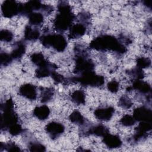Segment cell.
<instances>
[{"instance_id":"ffe728a7","label":"cell","mask_w":152,"mask_h":152,"mask_svg":"<svg viewBox=\"0 0 152 152\" xmlns=\"http://www.w3.org/2000/svg\"><path fill=\"white\" fill-rule=\"evenodd\" d=\"M40 36V33L36 28H33L30 26H27L24 30V38L27 40H35Z\"/></svg>"},{"instance_id":"f1b7e54d","label":"cell","mask_w":152,"mask_h":152,"mask_svg":"<svg viewBox=\"0 0 152 152\" xmlns=\"http://www.w3.org/2000/svg\"><path fill=\"white\" fill-rule=\"evenodd\" d=\"M13 39L12 33L8 30H2L0 32V39L1 41L10 42Z\"/></svg>"},{"instance_id":"9c48e42d","label":"cell","mask_w":152,"mask_h":152,"mask_svg":"<svg viewBox=\"0 0 152 152\" xmlns=\"http://www.w3.org/2000/svg\"><path fill=\"white\" fill-rule=\"evenodd\" d=\"M45 130L46 132L50 136V137L53 138H57L58 136L62 134L65 130V127L61 123L51 122L46 125Z\"/></svg>"},{"instance_id":"4316f807","label":"cell","mask_w":152,"mask_h":152,"mask_svg":"<svg viewBox=\"0 0 152 152\" xmlns=\"http://www.w3.org/2000/svg\"><path fill=\"white\" fill-rule=\"evenodd\" d=\"M128 74L131 76H132L134 78H135V80H141L143 78L144 76V73L142 69L138 68L137 66V68H135L131 70L128 71Z\"/></svg>"},{"instance_id":"5bb4252c","label":"cell","mask_w":152,"mask_h":152,"mask_svg":"<svg viewBox=\"0 0 152 152\" xmlns=\"http://www.w3.org/2000/svg\"><path fill=\"white\" fill-rule=\"evenodd\" d=\"M68 37L69 39H77L83 36L86 31V27L84 24L77 23L72 25L69 28Z\"/></svg>"},{"instance_id":"83f0119b","label":"cell","mask_w":152,"mask_h":152,"mask_svg":"<svg viewBox=\"0 0 152 152\" xmlns=\"http://www.w3.org/2000/svg\"><path fill=\"white\" fill-rule=\"evenodd\" d=\"M54 94V90L52 88H46L45 90L43 91L41 98V102L42 103H46L49 102L53 97Z\"/></svg>"},{"instance_id":"8fae6325","label":"cell","mask_w":152,"mask_h":152,"mask_svg":"<svg viewBox=\"0 0 152 152\" xmlns=\"http://www.w3.org/2000/svg\"><path fill=\"white\" fill-rule=\"evenodd\" d=\"M19 93L21 96L29 100H35L37 97L36 88L31 84L22 85L19 88Z\"/></svg>"},{"instance_id":"cb8c5ba5","label":"cell","mask_w":152,"mask_h":152,"mask_svg":"<svg viewBox=\"0 0 152 152\" xmlns=\"http://www.w3.org/2000/svg\"><path fill=\"white\" fill-rule=\"evenodd\" d=\"M69 119L71 122L81 125H83L85 122V120L83 116L78 110L73 111L69 116Z\"/></svg>"},{"instance_id":"ba28073f","label":"cell","mask_w":152,"mask_h":152,"mask_svg":"<svg viewBox=\"0 0 152 152\" xmlns=\"http://www.w3.org/2000/svg\"><path fill=\"white\" fill-rule=\"evenodd\" d=\"M133 117L136 121L151 122L152 112L150 109L144 106L137 107L134 110Z\"/></svg>"},{"instance_id":"d6986e66","label":"cell","mask_w":152,"mask_h":152,"mask_svg":"<svg viewBox=\"0 0 152 152\" xmlns=\"http://www.w3.org/2000/svg\"><path fill=\"white\" fill-rule=\"evenodd\" d=\"M26 52V46L23 42H19L16 45L12 52L10 54L13 59H19L21 58Z\"/></svg>"},{"instance_id":"5b68a950","label":"cell","mask_w":152,"mask_h":152,"mask_svg":"<svg viewBox=\"0 0 152 152\" xmlns=\"http://www.w3.org/2000/svg\"><path fill=\"white\" fill-rule=\"evenodd\" d=\"M70 80L72 82L78 83L83 86L91 87H99L104 83V77L102 75L96 74L94 71L86 72L72 77Z\"/></svg>"},{"instance_id":"7c38bea8","label":"cell","mask_w":152,"mask_h":152,"mask_svg":"<svg viewBox=\"0 0 152 152\" xmlns=\"http://www.w3.org/2000/svg\"><path fill=\"white\" fill-rule=\"evenodd\" d=\"M115 112V109L109 106L107 107L99 108L94 110V114L96 118L100 121H107L111 119Z\"/></svg>"},{"instance_id":"9a60e30c","label":"cell","mask_w":152,"mask_h":152,"mask_svg":"<svg viewBox=\"0 0 152 152\" xmlns=\"http://www.w3.org/2000/svg\"><path fill=\"white\" fill-rule=\"evenodd\" d=\"M57 68V66L53 64L50 63L49 65L45 66H42V67H39L35 72V75L37 78H44L49 76L51 75L52 72L53 71H55V69Z\"/></svg>"},{"instance_id":"d4e9b609","label":"cell","mask_w":152,"mask_h":152,"mask_svg":"<svg viewBox=\"0 0 152 152\" xmlns=\"http://www.w3.org/2000/svg\"><path fill=\"white\" fill-rule=\"evenodd\" d=\"M136 121L133 116L129 115H125L122 117L120 122L122 125L125 126H131L135 124Z\"/></svg>"},{"instance_id":"2e32d148","label":"cell","mask_w":152,"mask_h":152,"mask_svg":"<svg viewBox=\"0 0 152 152\" xmlns=\"http://www.w3.org/2000/svg\"><path fill=\"white\" fill-rule=\"evenodd\" d=\"M132 89L137 90L138 92L143 94H148L151 91V87L147 82L140 80H135L131 87Z\"/></svg>"},{"instance_id":"8992f818","label":"cell","mask_w":152,"mask_h":152,"mask_svg":"<svg viewBox=\"0 0 152 152\" xmlns=\"http://www.w3.org/2000/svg\"><path fill=\"white\" fill-rule=\"evenodd\" d=\"M94 64L93 62L84 55L80 54L77 56L75 66L74 72L77 74H83L86 72L93 71Z\"/></svg>"},{"instance_id":"d590c367","label":"cell","mask_w":152,"mask_h":152,"mask_svg":"<svg viewBox=\"0 0 152 152\" xmlns=\"http://www.w3.org/2000/svg\"><path fill=\"white\" fill-rule=\"evenodd\" d=\"M50 75L52 76V78H53V80H54V82L56 84L62 83H64V81H65V79L64 77V76L57 73L55 71H53Z\"/></svg>"},{"instance_id":"4fadbf2b","label":"cell","mask_w":152,"mask_h":152,"mask_svg":"<svg viewBox=\"0 0 152 152\" xmlns=\"http://www.w3.org/2000/svg\"><path fill=\"white\" fill-rule=\"evenodd\" d=\"M104 144L110 148H116L121 146L122 142L119 136L110 134L109 132L103 137Z\"/></svg>"},{"instance_id":"d6a6232c","label":"cell","mask_w":152,"mask_h":152,"mask_svg":"<svg viewBox=\"0 0 152 152\" xmlns=\"http://www.w3.org/2000/svg\"><path fill=\"white\" fill-rule=\"evenodd\" d=\"M8 129L9 133L13 136L17 135L20 133H21V132L23 131V128L18 123L12 125Z\"/></svg>"},{"instance_id":"e0dca14e","label":"cell","mask_w":152,"mask_h":152,"mask_svg":"<svg viewBox=\"0 0 152 152\" xmlns=\"http://www.w3.org/2000/svg\"><path fill=\"white\" fill-rule=\"evenodd\" d=\"M50 114V109L46 105L36 107L33 110V115L39 120L46 119Z\"/></svg>"},{"instance_id":"8d00e7d4","label":"cell","mask_w":152,"mask_h":152,"mask_svg":"<svg viewBox=\"0 0 152 152\" xmlns=\"http://www.w3.org/2000/svg\"><path fill=\"white\" fill-rule=\"evenodd\" d=\"M143 3L145 5H146L147 7L151 8V1L149 0V1H143Z\"/></svg>"},{"instance_id":"7402d4cb","label":"cell","mask_w":152,"mask_h":152,"mask_svg":"<svg viewBox=\"0 0 152 152\" xmlns=\"http://www.w3.org/2000/svg\"><path fill=\"white\" fill-rule=\"evenodd\" d=\"M72 101L77 104H83L85 103L86 96L83 91L75 90L71 96Z\"/></svg>"},{"instance_id":"44dd1931","label":"cell","mask_w":152,"mask_h":152,"mask_svg":"<svg viewBox=\"0 0 152 152\" xmlns=\"http://www.w3.org/2000/svg\"><path fill=\"white\" fill-rule=\"evenodd\" d=\"M109 129L102 125H98L93 126L89 129L88 133L90 134H93L99 137H104L105 135L108 134Z\"/></svg>"},{"instance_id":"4dcf8cb0","label":"cell","mask_w":152,"mask_h":152,"mask_svg":"<svg viewBox=\"0 0 152 152\" xmlns=\"http://www.w3.org/2000/svg\"><path fill=\"white\" fill-rule=\"evenodd\" d=\"M119 105L124 109H129L132 106V103L127 96H123L119 100Z\"/></svg>"},{"instance_id":"484cf974","label":"cell","mask_w":152,"mask_h":152,"mask_svg":"<svg viewBox=\"0 0 152 152\" xmlns=\"http://www.w3.org/2000/svg\"><path fill=\"white\" fill-rule=\"evenodd\" d=\"M136 62L137 67L141 69L148 68L151 65V60L148 58L140 57L137 59Z\"/></svg>"},{"instance_id":"3957f363","label":"cell","mask_w":152,"mask_h":152,"mask_svg":"<svg viewBox=\"0 0 152 152\" xmlns=\"http://www.w3.org/2000/svg\"><path fill=\"white\" fill-rule=\"evenodd\" d=\"M3 112L1 118V128L8 129L11 126L18 123V116L14 110V104L11 99L7 100L4 104H1Z\"/></svg>"},{"instance_id":"603a6c76","label":"cell","mask_w":152,"mask_h":152,"mask_svg":"<svg viewBox=\"0 0 152 152\" xmlns=\"http://www.w3.org/2000/svg\"><path fill=\"white\" fill-rule=\"evenodd\" d=\"M29 23L33 26L42 24L43 21V15L40 12H33L28 15Z\"/></svg>"},{"instance_id":"e575fe53","label":"cell","mask_w":152,"mask_h":152,"mask_svg":"<svg viewBox=\"0 0 152 152\" xmlns=\"http://www.w3.org/2000/svg\"><path fill=\"white\" fill-rule=\"evenodd\" d=\"M29 149L30 151H45V147L40 143L33 142L31 143L29 146Z\"/></svg>"},{"instance_id":"ac0fdd59","label":"cell","mask_w":152,"mask_h":152,"mask_svg":"<svg viewBox=\"0 0 152 152\" xmlns=\"http://www.w3.org/2000/svg\"><path fill=\"white\" fill-rule=\"evenodd\" d=\"M31 62L37 65L38 67L45 66L50 64L44 57L43 55L40 52L38 53H33L31 56Z\"/></svg>"},{"instance_id":"6da1fadb","label":"cell","mask_w":152,"mask_h":152,"mask_svg":"<svg viewBox=\"0 0 152 152\" xmlns=\"http://www.w3.org/2000/svg\"><path fill=\"white\" fill-rule=\"evenodd\" d=\"M90 47L98 51L112 50L120 54L126 52L125 45L111 35H102L94 38L91 41Z\"/></svg>"},{"instance_id":"7a4b0ae2","label":"cell","mask_w":152,"mask_h":152,"mask_svg":"<svg viewBox=\"0 0 152 152\" xmlns=\"http://www.w3.org/2000/svg\"><path fill=\"white\" fill-rule=\"evenodd\" d=\"M58 10L59 14L54 20L53 26L59 32L65 31L71 27L75 16L71 12L70 5L66 2H60L58 5Z\"/></svg>"},{"instance_id":"30bf717a","label":"cell","mask_w":152,"mask_h":152,"mask_svg":"<svg viewBox=\"0 0 152 152\" xmlns=\"http://www.w3.org/2000/svg\"><path fill=\"white\" fill-rule=\"evenodd\" d=\"M151 129V124L148 122H140L138 126L135 128V133L134 135V140L135 141H139L147 135V132Z\"/></svg>"},{"instance_id":"836d02e7","label":"cell","mask_w":152,"mask_h":152,"mask_svg":"<svg viewBox=\"0 0 152 152\" xmlns=\"http://www.w3.org/2000/svg\"><path fill=\"white\" fill-rule=\"evenodd\" d=\"M107 87L109 91H110L111 93H115L118 92V91L119 90V85L117 81L112 80L107 83Z\"/></svg>"},{"instance_id":"f546056e","label":"cell","mask_w":152,"mask_h":152,"mask_svg":"<svg viewBox=\"0 0 152 152\" xmlns=\"http://www.w3.org/2000/svg\"><path fill=\"white\" fill-rule=\"evenodd\" d=\"M13 60L12 58L11 57L10 54L5 53V52H1L0 55V62L1 65L3 66H7L8 64H10L12 61Z\"/></svg>"},{"instance_id":"277c9868","label":"cell","mask_w":152,"mask_h":152,"mask_svg":"<svg viewBox=\"0 0 152 152\" xmlns=\"http://www.w3.org/2000/svg\"><path fill=\"white\" fill-rule=\"evenodd\" d=\"M42 44L46 47H52L58 52H63L66 48L67 42L64 36L60 34H49L40 37Z\"/></svg>"},{"instance_id":"1f68e13d","label":"cell","mask_w":152,"mask_h":152,"mask_svg":"<svg viewBox=\"0 0 152 152\" xmlns=\"http://www.w3.org/2000/svg\"><path fill=\"white\" fill-rule=\"evenodd\" d=\"M4 147V149L7 151H20V148L14 142H9L6 144H4L2 142L1 143V150L2 148Z\"/></svg>"},{"instance_id":"52a82bcc","label":"cell","mask_w":152,"mask_h":152,"mask_svg":"<svg viewBox=\"0 0 152 152\" xmlns=\"http://www.w3.org/2000/svg\"><path fill=\"white\" fill-rule=\"evenodd\" d=\"M20 5L17 2L12 0H7L1 5L2 14L4 17L11 18L20 14Z\"/></svg>"}]
</instances>
